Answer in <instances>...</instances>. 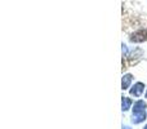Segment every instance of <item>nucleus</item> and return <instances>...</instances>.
I'll use <instances>...</instances> for the list:
<instances>
[{"label":"nucleus","mask_w":147,"mask_h":129,"mask_svg":"<svg viewBox=\"0 0 147 129\" xmlns=\"http://www.w3.org/2000/svg\"><path fill=\"white\" fill-rule=\"evenodd\" d=\"M129 41L130 43H136V44L147 41V28H141V30L133 32L129 36Z\"/></svg>","instance_id":"1"},{"label":"nucleus","mask_w":147,"mask_h":129,"mask_svg":"<svg viewBox=\"0 0 147 129\" xmlns=\"http://www.w3.org/2000/svg\"><path fill=\"white\" fill-rule=\"evenodd\" d=\"M146 85L145 83H142V81H137V83H134V85H132V88L129 89V93L132 97H134V98H140V97H142V94L146 92Z\"/></svg>","instance_id":"2"},{"label":"nucleus","mask_w":147,"mask_h":129,"mask_svg":"<svg viewBox=\"0 0 147 129\" xmlns=\"http://www.w3.org/2000/svg\"><path fill=\"white\" fill-rule=\"evenodd\" d=\"M147 109V102L145 99H137L133 103L132 107V114H140V112H146Z\"/></svg>","instance_id":"3"},{"label":"nucleus","mask_w":147,"mask_h":129,"mask_svg":"<svg viewBox=\"0 0 147 129\" xmlns=\"http://www.w3.org/2000/svg\"><path fill=\"white\" fill-rule=\"evenodd\" d=\"M133 81V75L132 74H124L123 75V79H121V89L123 91H128L130 89V84Z\"/></svg>","instance_id":"4"},{"label":"nucleus","mask_w":147,"mask_h":129,"mask_svg":"<svg viewBox=\"0 0 147 129\" xmlns=\"http://www.w3.org/2000/svg\"><path fill=\"white\" fill-rule=\"evenodd\" d=\"M146 119H147V114H146V112H140V114H132L130 122H132V124L138 125V124H142Z\"/></svg>","instance_id":"5"},{"label":"nucleus","mask_w":147,"mask_h":129,"mask_svg":"<svg viewBox=\"0 0 147 129\" xmlns=\"http://www.w3.org/2000/svg\"><path fill=\"white\" fill-rule=\"evenodd\" d=\"M132 107H133L132 98H130V97H124V96H123L121 97V110H123V112L129 111Z\"/></svg>","instance_id":"6"},{"label":"nucleus","mask_w":147,"mask_h":129,"mask_svg":"<svg viewBox=\"0 0 147 129\" xmlns=\"http://www.w3.org/2000/svg\"><path fill=\"white\" fill-rule=\"evenodd\" d=\"M121 47H123V58H128V57H129V49H128V45L123 43Z\"/></svg>","instance_id":"7"},{"label":"nucleus","mask_w":147,"mask_h":129,"mask_svg":"<svg viewBox=\"0 0 147 129\" xmlns=\"http://www.w3.org/2000/svg\"><path fill=\"white\" fill-rule=\"evenodd\" d=\"M121 129H132V128H130V127H129V125H124V124H123V127H121Z\"/></svg>","instance_id":"8"},{"label":"nucleus","mask_w":147,"mask_h":129,"mask_svg":"<svg viewBox=\"0 0 147 129\" xmlns=\"http://www.w3.org/2000/svg\"><path fill=\"white\" fill-rule=\"evenodd\" d=\"M145 97H146V98H147V89H146V94H145Z\"/></svg>","instance_id":"9"},{"label":"nucleus","mask_w":147,"mask_h":129,"mask_svg":"<svg viewBox=\"0 0 147 129\" xmlns=\"http://www.w3.org/2000/svg\"><path fill=\"white\" fill-rule=\"evenodd\" d=\"M143 129H147V124L145 125V127H143Z\"/></svg>","instance_id":"10"}]
</instances>
